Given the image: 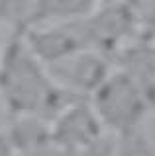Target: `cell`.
Instances as JSON below:
<instances>
[{
    "label": "cell",
    "mask_w": 155,
    "mask_h": 156,
    "mask_svg": "<svg viewBox=\"0 0 155 156\" xmlns=\"http://www.w3.org/2000/svg\"><path fill=\"white\" fill-rule=\"evenodd\" d=\"M51 143L73 156L85 154L104 140V127L90 101L77 100L49 125Z\"/></svg>",
    "instance_id": "3"
},
{
    "label": "cell",
    "mask_w": 155,
    "mask_h": 156,
    "mask_svg": "<svg viewBox=\"0 0 155 156\" xmlns=\"http://www.w3.org/2000/svg\"><path fill=\"white\" fill-rule=\"evenodd\" d=\"M47 70L57 86L79 100H85V96H93L112 72L106 55L94 49L77 53L57 65L47 66Z\"/></svg>",
    "instance_id": "4"
},
{
    "label": "cell",
    "mask_w": 155,
    "mask_h": 156,
    "mask_svg": "<svg viewBox=\"0 0 155 156\" xmlns=\"http://www.w3.org/2000/svg\"><path fill=\"white\" fill-rule=\"evenodd\" d=\"M90 105L104 129L116 133L120 139L142 133L143 117L151 107L145 92L124 70L110 72L90 96Z\"/></svg>",
    "instance_id": "2"
},
{
    "label": "cell",
    "mask_w": 155,
    "mask_h": 156,
    "mask_svg": "<svg viewBox=\"0 0 155 156\" xmlns=\"http://www.w3.org/2000/svg\"><path fill=\"white\" fill-rule=\"evenodd\" d=\"M0 98L14 119L37 117L49 125L67 105L79 100L53 82L22 29H12L0 51Z\"/></svg>",
    "instance_id": "1"
}]
</instances>
